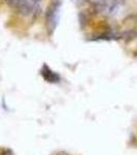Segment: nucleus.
<instances>
[{"label":"nucleus","instance_id":"1","mask_svg":"<svg viewBox=\"0 0 137 155\" xmlns=\"http://www.w3.org/2000/svg\"><path fill=\"white\" fill-rule=\"evenodd\" d=\"M124 6H125L124 0H107L99 8L108 17H116L122 12Z\"/></svg>","mask_w":137,"mask_h":155},{"label":"nucleus","instance_id":"2","mask_svg":"<svg viewBox=\"0 0 137 155\" xmlns=\"http://www.w3.org/2000/svg\"><path fill=\"white\" fill-rule=\"evenodd\" d=\"M60 3H53L49 7L48 12H46V23L51 32L54 29H56L57 25L60 21Z\"/></svg>","mask_w":137,"mask_h":155},{"label":"nucleus","instance_id":"3","mask_svg":"<svg viewBox=\"0 0 137 155\" xmlns=\"http://www.w3.org/2000/svg\"><path fill=\"white\" fill-rule=\"evenodd\" d=\"M41 74L43 77V79L49 83H58L60 81V76L57 72H55L49 68V66L43 65L41 69Z\"/></svg>","mask_w":137,"mask_h":155},{"label":"nucleus","instance_id":"4","mask_svg":"<svg viewBox=\"0 0 137 155\" xmlns=\"http://www.w3.org/2000/svg\"><path fill=\"white\" fill-rule=\"evenodd\" d=\"M5 2L7 4H9V5L14 6V5H18L20 0H5Z\"/></svg>","mask_w":137,"mask_h":155},{"label":"nucleus","instance_id":"5","mask_svg":"<svg viewBox=\"0 0 137 155\" xmlns=\"http://www.w3.org/2000/svg\"><path fill=\"white\" fill-rule=\"evenodd\" d=\"M55 155H68V154L65 153V152H58V153H56Z\"/></svg>","mask_w":137,"mask_h":155},{"label":"nucleus","instance_id":"6","mask_svg":"<svg viewBox=\"0 0 137 155\" xmlns=\"http://www.w3.org/2000/svg\"><path fill=\"white\" fill-rule=\"evenodd\" d=\"M31 1L35 2V3H37V4H40V1H41V0H31Z\"/></svg>","mask_w":137,"mask_h":155}]
</instances>
